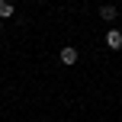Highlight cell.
Listing matches in <instances>:
<instances>
[{
  "label": "cell",
  "mask_w": 122,
  "mask_h": 122,
  "mask_svg": "<svg viewBox=\"0 0 122 122\" xmlns=\"http://www.w3.org/2000/svg\"><path fill=\"white\" fill-rule=\"evenodd\" d=\"M6 16H13V3L10 0H0V19H6Z\"/></svg>",
  "instance_id": "3957f363"
},
{
  "label": "cell",
  "mask_w": 122,
  "mask_h": 122,
  "mask_svg": "<svg viewBox=\"0 0 122 122\" xmlns=\"http://www.w3.org/2000/svg\"><path fill=\"white\" fill-rule=\"evenodd\" d=\"M61 61H64V64H77V48H74V45H64V48H61Z\"/></svg>",
  "instance_id": "6da1fadb"
},
{
  "label": "cell",
  "mask_w": 122,
  "mask_h": 122,
  "mask_svg": "<svg viewBox=\"0 0 122 122\" xmlns=\"http://www.w3.org/2000/svg\"><path fill=\"white\" fill-rule=\"evenodd\" d=\"M0 26H3V19H0Z\"/></svg>",
  "instance_id": "5b68a950"
},
{
  "label": "cell",
  "mask_w": 122,
  "mask_h": 122,
  "mask_svg": "<svg viewBox=\"0 0 122 122\" xmlns=\"http://www.w3.org/2000/svg\"><path fill=\"white\" fill-rule=\"evenodd\" d=\"M106 45H109L112 51H119V48H122V32H119V29H112L109 36H106Z\"/></svg>",
  "instance_id": "7a4b0ae2"
},
{
  "label": "cell",
  "mask_w": 122,
  "mask_h": 122,
  "mask_svg": "<svg viewBox=\"0 0 122 122\" xmlns=\"http://www.w3.org/2000/svg\"><path fill=\"white\" fill-rule=\"evenodd\" d=\"M100 16H103V19H116V6H109V3L100 6Z\"/></svg>",
  "instance_id": "277c9868"
}]
</instances>
